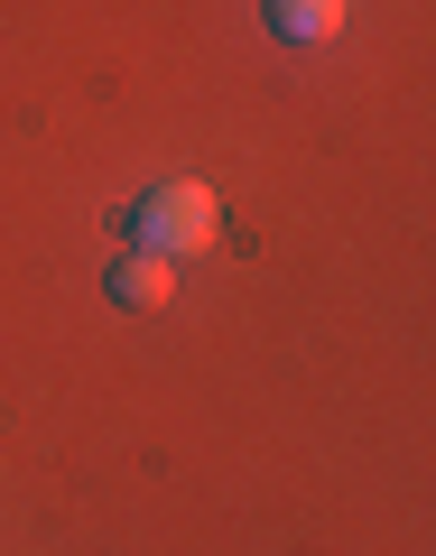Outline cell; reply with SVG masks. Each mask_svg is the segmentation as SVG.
I'll return each mask as SVG.
<instances>
[{"instance_id":"1","label":"cell","mask_w":436,"mask_h":556,"mask_svg":"<svg viewBox=\"0 0 436 556\" xmlns=\"http://www.w3.org/2000/svg\"><path fill=\"white\" fill-rule=\"evenodd\" d=\"M121 232H130V251H159V260H186V251H214V232H223V214H214V186H196V177H167V186H149V195L121 214Z\"/></svg>"},{"instance_id":"2","label":"cell","mask_w":436,"mask_h":556,"mask_svg":"<svg viewBox=\"0 0 436 556\" xmlns=\"http://www.w3.org/2000/svg\"><path fill=\"white\" fill-rule=\"evenodd\" d=\"M112 298H121V306H167V298H177V260L121 251V260H112Z\"/></svg>"},{"instance_id":"3","label":"cell","mask_w":436,"mask_h":556,"mask_svg":"<svg viewBox=\"0 0 436 556\" xmlns=\"http://www.w3.org/2000/svg\"><path fill=\"white\" fill-rule=\"evenodd\" d=\"M344 28V0H270V38L278 47H325Z\"/></svg>"}]
</instances>
